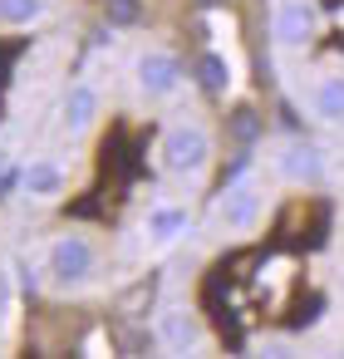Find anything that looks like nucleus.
Listing matches in <instances>:
<instances>
[{
  "instance_id": "obj_1",
  "label": "nucleus",
  "mask_w": 344,
  "mask_h": 359,
  "mask_svg": "<svg viewBox=\"0 0 344 359\" xmlns=\"http://www.w3.org/2000/svg\"><path fill=\"white\" fill-rule=\"evenodd\" d=\"M212 153H216V143H212L207 123H172V128L158 138V158H153V163H158L167 177L192 182V177H202V172L212 168Z\"/></svg>"
},
{
  "instance_id": "obj_2",
  "label": "nucleus",
  "mask_w": 344,
  "mask_h": 359,
  "mask_svg": "<svg viewBox=\"0 0 344 359\" xmlns=\"http://www.w3.org/2000/svg\"><path fill=\"white\" fill-rule=\"evenodd\" d=\"M45 266H50V280L55 285H89L99 276V241L79 226L60 231L50 246H45Z\"/></svg>"
},
{
  "instance_id": "obj_3",
  "label": "nucleus",
  "mask_w": 344,
  "mask_h": 359,
  "mask_svg": "<svg viewBox=\"0 0 344 359\" xmlns=\"http://www.w3.org/2000/svg\"><path fill=\"white\" fill-rule=\"evenodd\" d=\"M133 84H138L143 99L163 104V99H177V89L187 84V69H182V60L172 50H143L133 60Z\"/></svg>"
},
{
  "instance_id": "obj_4",
  "label": "nucleus",
  "mask_w": 344,
  "mask_h": 359,
  "mask_svg": "<svg viewBox=\"0 0 344 359\" xmlns=\"http://www.w3.org/2000/svg\"><path fill=\"white\" fill-rule=\"evenodd\" d=\"M315 30H319V15L310 0H270V45L275 50H290V55L310 50Z\"/></svg>"
},
{
  "instance_id": "obj_5",
  "label": "nucleus",
  "mask_w": 344,
  "mask_h": 359,
  "mask_svg": "<svg viewBox=\"0 0 344 359\" xmlns=\"http://www.w3.org/2000/svg\"><path fill=\"white\" fill-rule=\"evenodd\" d=\"M270 172H275L285 187H319L324 172H329V163H324V153H319L315 143L285 138V143L275 148V158H270Z\"/></svg>"
},
{
  "instance_id": "obj_6",
  "label": "nucleus",
  "mask_w": 344,
  "mask_h": 359,
  "mask_svg": "<svg viewBox=\"0 0 344 359\" xmlns=\"http://www.w3.org/2000/svg\"><path fill=\"white\" fill-rule=\"evenodd\" d=\"M216 222H221V231H231V236L261 231V222H266V192H261L256 182H231V187L216 197Z\"/></svg>"
},
{
  "instance_id": "obj_7",
  "label": "nucleus",
  "mask_w": 344,
  "mask_h": 359,
  "mask_svg": "<svg viewBox=\"0 0 344 359\" xmlns=\"http://www.w3.org/2000/svg\"><path fill=\"white\" fill-rule=\"evenodd\" d=\"M99 118H104V94H99V84L74 79V84L64 89V99H60V128H64L69 138H89V133L99 128Z\"/></svg>"
},
{
  "instance_id": "obj_8",
  "label": "nucleus",
  "mask_w": 344,
  "mask_h": 359,
  "mask_svg": "<svg viewBox=\"0 0 344 359\" xmlns=\"http://www.w3.org/2000/svg\"><path fill=\"white\" fill-rule=\"evenodd\" d=\"M20 192H25L30 202H60V197L69 192V168H64V158H55V153L30 158V163L20 168Z\"/></svg>"
},
{
  "instance_id": "obj_9",
  "label": "nucleus",
  "mask_w": 344,
  "mask_h": 359,
  "mask_svg": "<svg viewBox=\"0 0 344 359\" xmlns=\"http://www.w3.org/2000/svg\"><path fill=\"white\" fill-rule=\"evenodd\" d=\"M153 334H158V344L163 349H172V354H192V349H202V320L187 310V305H163L158 315H153Z\"/></svg>"
},
{
  "instance_id": "obj_10",
  "label": "nucleus",
  "mask_w": 344,
  "mask_h": 359,
  "mask_svg": "<svg viewBox=\"0 0 344 359\" xmlns=\"http://www.w3.org/2000/svg\"><path fill=\"white\" fill-rule=\"evenodd\" d=\"M187 226H192V212H187L182 202H153V207L143 212V241H148L153 251L177 246V241L187 236Z\"/></svg>"
},
{
  "instance_id": "obj_11",
  "label": "nucleus",
  "mask_w": 344,
  "mask_h": 359,
  "mask_svg": "<svg viewBox=\"0 0 344 359\" xmlns=\"http://www.w3.org/2000/svg\"><path fill=\"white\" fill-rule=\"evenodd\" d=\"M310 114L319 123H344V74H324L310 89Z\"/></svg>"
},
{
  "instance_id": "obj_12",
  "label": "nucleus",
  "mask_w": 344,
  "mask_h": 359,
  "mask_svg": "<svg viewBox=\"0 0 344 359\" xmlns=\"http://www.w3.org/2000/svg\"><path fill=\"white\" fill-rule=\"evenodd\" d=\"M197 79H202V89H207V94H216V99H226V94H231V65H226V55H221L216 45L197 55Z\"/></svg>"
},
{
  "instance_id": "obj_13",
  "label": "nucleus",
  "mask_w": 344,
  "mask_h": 359,
  "mask_svg": "<svg viewBox=\"0 0 344 359\" xmlns=\"http://www.w3.org/2000/svg\"><path fill=\"white\" fill-rule=\"evenodd\" d=\"M50 11V0H0V30H30Z\"/></svg>"
},
{
  "instance_id": "obj_14",
  "label": "nucleus",
  "mask_w": 344,
  "mask_h": 359,
  "mask_svg": "<svg viewBox=\"0 0 344 359\" xmlns=\"http://www.w3.org/2000/svg\"><path fill=\"white\" fill-rule=\"evenodd\" d=\"M11 315H15V276H11V266H0V325Z\"/></svg>"
},
{
  "instance_id": "obj_15",
  "label": "nucleus",
  "mask_w": 344,
  "mask_h": 359,
  "mask_svg": "<svg viewBox=\"0 0 344 359\" xmlns=\"http://www.w3.org/2000/svg\"><path fill=\"white\" fill-rule=\"evenodd\" d=\"M138 15H143L138 0H109V20L113 25H138Z\"/></svg>"
},
{
  "instance_id": "obj_16",
  "label": "nucleus",
  "mask_w": 344,
  "mask_h": 359,
  "mask_svg": "<svg viewBox=\"0 0 344 359\" xmlns=\"http://www.w3.org/2000/svg\"><path fill=\"white\" fill-rule=\"evenodd\" d=\"M6 172H11V148L0 143V177H6Z\"/></svg>"
}]
</instances>
